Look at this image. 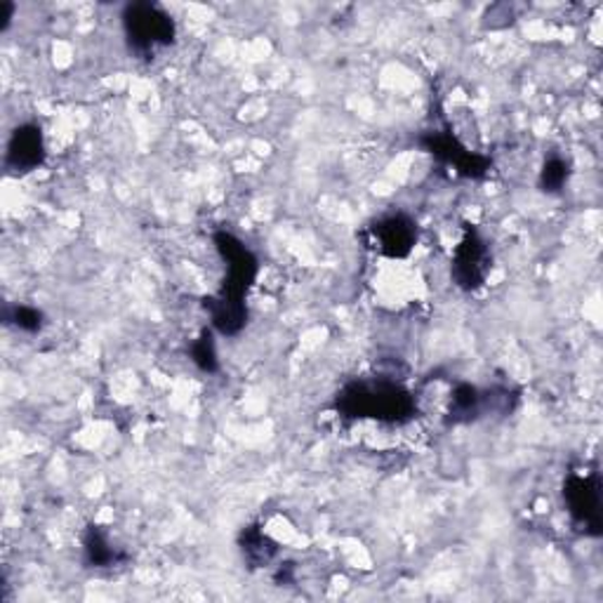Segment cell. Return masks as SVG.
<instances>
[{
	"instance_id": "cell-1",
	"label": "cell",
	"mask_w": 603,
	"mask_h": 603,
	"mask_svg": "<svg viewBox=\"0 0 603 603\" xmlns=\"http://www.w3.org/2000/svg\"><path fill=\"white\" fill-rule=\"evenodd\" d=\"M335 409L344 417L359 419H377V423H405L415 411V401L411 391L397 380L375 377V380H359L347 385Z\"/></svg>"
},
{
	"instance_id": "cell-2",
	"label": "cell",
	"mask_w": 603,
	"mask_h": 603,
	"mask_svg": "<svg viewBox=\"0 0 603 603\" xmlns=\"http://www.w3.org/2000/svg\"><path fill=\"white\" fill-rule=\"evenodd\" d=\"M123 29L139 58H151L161 48L173 46L177 32L173 17L156 3H130L123 10Z\"/></svg>"
},
{
	"instance_id": "cell-3",
	"label": "cell",
	"mask_w": 603,
	"mask_h": 603,
	"mask_svg": "<svg viewBox=\"0 0 603 603\" xmlns=\"http://www.w3.org/2000/svg\"><path fill=\"white\" fill-rule=\"evenodd\" d=\"M564 500L573 524L587 536H601V481L599 474H570L564 483Z\"/></svg>"
},
{
	"instance_id": "cell-4",
	"label": "cell",
	"mask_w": 603,
	"mask_h": 603,
	"mask_svg": "<svg viewBox=\"0 0 603 603\" xmlns=\"http://www.w3.org/2000/svg\"><path fill=\"white\" fill-rule=\"evenodd\" d=\"M366 246L375 250L377 255L389 260H403L411 255V250L417 243V224L403 213L387 215L373 222L370 227L363 231Z\"/></svg>"
},
{
	"instance_id": "cell-5",
	"label": "cell",
	"mask_w": 603,
	"mask_h": 603,
	"mask_svg": "<svg viewBox=\"0 0 603 603\" xmlns=\"http://www.w3.org/2000/svg\"><path fill=\"white\" fill-rule=\"evenodd\" d=\"M419 147L429 151L434 159H439L443 165L455 167V173L469 179H479L490 171V161L481 153L469 151L453 133L431 130L419 137Z\"/></svg>"
},
{
	"instance_id": "cell-6",
	"label": "cell",
	"mask_w": 603,
	"mask_h": 603,
	"mask_svg": "<svg viewBox=\"0 0 603 603\" xmlns=\"http://www.w3.org/2000/svg\"><path fill=\"white\" fill-rule=\"evenodd\" d=\"M490 272V252L476 229H467L453 255V280L462 290H476L486 284Z\"/></svg>"
},
{
	"instance_id": "cell-7",
	"label": "cell",
	"mask_w": 603,
	"mask_h": 603,
	"mask_svg": "<svg viewBox=\"0 0 603 603\" xmlns=\"http://www.w3.org/2000/svg\"><path fill=\"white\" fill-rule=\"evenodd\" d=\"M215 248L219 252V257L227 262V278H224L222 290L246 298V292L257 278L255 255H252V252L238 241L234 234H227V231L215 234Z\"/></svg>"
},
{
	"instance_id": "cell-8",
	"label": "cell",
	"mask_w": 603,
	"mask_h": 603,
	"mask_svg": "<svg viewBox=\"0 0 603 603\" xmlns=\"http://www.w3.org/2000/svg\"><path fill=\"white\" fill-rule=\"evenodd\" d=\"M46 161V145H43V133H40L38 125H20L12 133L8 142V153H5V165L12 173H32L36 167Z\"/></svg>"
},
{
	"instance_id": "cell-9",
	"label": "cell",
	"mask_w": 603,
	"mask_h": 603,
	"mask_svg": "<svg viewBox=\"0 0 603 603\" xmlns=\"http://www.w3.org/2000/svg\"><path fill=\"white\" fill-rule=\"evenodd\" d=\"M205 310L213 318V328L222 335H238L246 328L248 310L241 294L219 290L213 298L205 300Z\"/></svg>"
},
{
	"instance_id": "cell-10",
	"label": "cell",
	"mask_w": 603,
	"mask_h": 603,
	"mask_svg": "<svg viewBox=\"0 0 603 603\" xmlns=\"http://www.w3.org/2000/svg\"><path fill=\"white\" fill-rule=\"evenodd\" d=\"M241 550H243V556L252 568L272 564V558L278 554L276 542L269 536H264V532L257 526H250V528L243 530Z\"/></svg>"
},
{
	"instance_id": "cell-11",
	"label": "cell",
	"mask_w": 603,
	"mask_h": 603,
	"mask_svg": "<svg viewBox=\"0 0 603 603\" xmlns=\"http://www.w3.org/2000/svg\"><path fill=\"white\" fill-rule=\"evenodd\" d=\"M483 411V394L476 387L472 385H457L453 389V399H451V411H448V415H451V423L457 425V423H472V419H476L481 415Z\"/></svg>"
},
{
	"instance_id": "cell-12",
	"label": "cell",
	"mask_w": 603,
	"mask_h": 603,
	"mask_svg": "<svg viewBox=\"0 0 603 603\" xmlns=\"http://www.w3.org/2000/svg\"><path fill=\"white\" fill-rule=\"evenodd\" d=\"M83 550H86V564L92 568H106V566H114L123 558V554H118L111 542L106 540L104 532L90 526L86 532V540H83Z\"/></svg>"
},
{
	"instance_id": "cell-13",
	"label": "cell",
	"mask_w": 603,
	"mask_h": 603,
	"mask_svg": "<svg viewBox=\"0 0 603 603\" xmlns=\"http://www.w3.org/2000/svg\"><path fill=\"white\" fill-rule=\"evenodd\" d=\"M191 359L203 373H215L217 370L219 363H217V347H215L213 330H203L199 335V340L191 344Z\"/></svg>"
},
{
	"instance_id": "cell-14",
	"label": "cell",
	"mask_w": 603,
	"mask_h": 603,
	"mask_svg": "<svg viewBox=\"0 0 603 603\" xmlns=\"http://www.w3.org/2000/svg\"><path fill=\"white\" fill-rule=\"evenodd\" d=\"M568 181V163L558 156L547 159L540 173V189L547 193H558Z\"/></svg>"
},
{
	"instance_id": "cell-15",
	"label": "cell",
	"mask_w": 603,
	"mask_h": 603,
	"mask_svg": "<svg viewBox=\"0 0 603 603\" xmlns=\"http://www.w3.org/2000/svg\"><path fill=\"white\" fill-rule=\"evenodd\" d=\"M5 321L15 328L24 330V332H38L40 328H43V314L34 310V306H26V304L8 306Z\"/></svg>"
},
{
	"instance_id": "cell-16",
	"label": "cell",
	"mask_w": 603,
	"mask_h": 603,
	"mask_svg": "<svg viewBox=\"0 0 603 603\" xmlns=\"http://www.w3.org/2000/svg\"><path fill=\"white\" fill-rule=\"evenodd\" d=\"M0 10H3V15H0V20H3V24H0V29H3V32H5V29H8V26H10V20H12V15H15V5H12V3H8V0H5V3H0Z\"/></svg>"
}]
</instances>
